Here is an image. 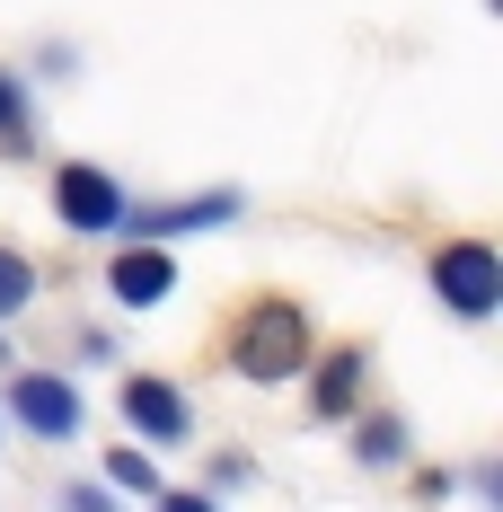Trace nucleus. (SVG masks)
<instances>
[{
  "mask_svg": "<svg viewBox=\"0 0 503 512\" xmlns=\"http://www.w3.org/2000/svg\"><path fill=\"white\" fill-rule=\"evenodd\" d=\"M362 371H371V354H362V345L309 354V415H318V424H345V415L362 407Z\"/></svg>",
  "mask_w": 503,
  "mask_h": 512,
  "instance_id": "obj_7",
  "label": "nucleus"
},
{
  "mask_svg": "<svg viewBox=\"0 0 503 512\" xmlns=\"http://www.w3.org/2000/svg\"><path fill=\"white\" fill-rule=\"evenodd\" d=\"M27 301H36V256L0 248V318H18Z\"/></svg>",
  "mask_w": 503,
  "mask_h": 512,
  "instance_id": "obj_10",
  "label": "nucleus"
},
{
  "mask_svg": "<svg viewBox=\"0 0 503 512\" xmlns=\"http://www.w3.org/2000/svg\"><path fill=\"white\" fill-rule=\"evenodd\" d=\"M424 274H433V301L451 309V318H468V327H486L503 309V248L477 239V230H468V239H442Z\"/></svg>",
  "mask_w": 503,
  "mask_h": 512,
  "instance_id": "obj_2",
  "label": "nucleus"
},
{
  "mask_svg": "<svg viewBox=\"0 0 503 512\" xmlns=\"http://www.w3.org/2000/svg\"><path fill=\"white\" fill-rule=\"evenodd\" d=\"M151 512H212V495H195V486H159Z\"/></svg>",
  "mask_w": 503,
  "mask_h": 512,
  "instance_id": "obj_13",
  "label": "nucleus"
},
{
  "mask_svg": "<svg viewBox=\"0 0 503 512\" xmlns=\"http://www.w3.org/2000/svg\"><path fill=\"white\" fill-rule=\"evenodd\" d=\"M53 212H62V230L98 239V230L124 221V186L106 177L98 159H62V168H53Z\"/></svg>",
  "mask_w": 503,
  "mask_h": 512,
  "instance_id": "obj_5",
  "label": "nucleus"
},
{
  "mask_svg": "<svg viewBox=\"0 0 503 512\" xmlns=\"http://www.w3.org/2000/svg\"><path fill=\"white\" fill-rule=\"evenodd\" d=\"M106 292H115L124 309H159L168 292H177V256H168V248H115Z\"/></svg>",
  "mask_w": 503,
  "mask_h": 512,
  "instance_id": "obj_8",
  "label": "nucleus"
},
{
  "mask_svg": "<svg viewBox=\"0 0 503 512\" xmlns=\"http://www.w3.org/2000/svg\"><path fill=\"white\" fill-rule=\"evenodd\" d=\"M353 460L362 468H398L406 460V415H353Z\"/></svg>",
  "mask_w": 503,
  "mask_h": 512,
  "instance_id": "obj_9",
  "label": "nucleus"
},
{
  "mask_svg": "<svg viewBox=\"0 0 503 512\" xmlns=\"http://www.w3.org/2000/svg\"><path fill=\"white\" fill-rule=\"evenodd\" d=\"M115 407H124V424H133L151 451H159V442H186V433H195V407H186V389H177V380H159V371H124Z\"/></svg>",
  "mask_w": 503,
  "mask_h": 512,
  "instance_id": "obj_6",
  "label": "nucleus"
},
{
  "mask_svg": "<svg viewBox=\"0 0 503 512\" xmlns=\"http://www.w3.org/2000/svg\"><path fill=\"white\" fill-rule=\"evenodd\" d=\"M0 398H9V415H18L36 442H71V433L89 424L80 389H71L62 371H0Z\"/></svg>",
  "mask_w": 503,
  "mask_h": 512,
  "instance_id": "obj_4",
  "label": "nucleus"
},
{
  "mask_svg": "<svg viewBox=\"0 0 503 512\" xmlns=\"http://www.w3.org/2000/svg\"><path fill=\"white\" fill-rule=\"evenodd\" d=\"M0 142L27 151V80L18 71H0Z\"/></svg>",
  "mask_w": 503,
  "mask_h": 512,
  "instance_id": "obj_12",
  "label": "nucleus"
},
{
  "mask_svg": "<svg viewBox=\"0 0 503 512\" xmlns=\"http://www.w3.org/2000/svg\"><path fill=\"white\" fill-rule=\"evenodd\" d=\"M309 354H318V327H309V309L292 301V292H256V301L230 318V371H239L248 389L301 380Z\"/></svg>",
  "mask_w": 503,
  "mask_h": 512,
  "instance_id": "obj_1",
  "label": "nucleus"
},
{
  "mask_svg": "<svg viewBox=\"0 0 503 512\" xmlns=\"http://www.w3.org/2000/svg\"><path fill=\"white\" fill-rule=\"evenodd\" d=\"M71 512H115V495L106 486H71Z\"/></svg>",
  "mask_w": 503,
  "mask_h": 512,
  "instance_id": "obj_14",
  "label": "nucleus"
},
{
  "mask_svg": "<svg viewBox=\"0 0 503 512\" xmlns=\"http://www.w3.org/2000/svg\"><path fill=\"white\" fill-rule=\"evenodd\" d=\"M106 486H124V495H159L151 451H106Z\"/></svg>",
  "mask_w": 503,
  "mask_h": 512,
  "instance_id": "obj_11",
  "label": "nucleus"
},
{
  "mask_svg": "<svg viewBox=\"0 0 503 512\" xmlns=\"http://www.w3.org/2000/svg\"><path fill=\"white\" fill-rule=\"evenodd\" d=\"M248 212L239 186H203V195H177V204H124L115 230H133V248H168V239H195V230H230Z\"/></svg>",
  "mask_w": 503,
  "mask_h": 512,
  "instance_id": "obj_3",
  "label": "nucleus"
}]
</instances>
